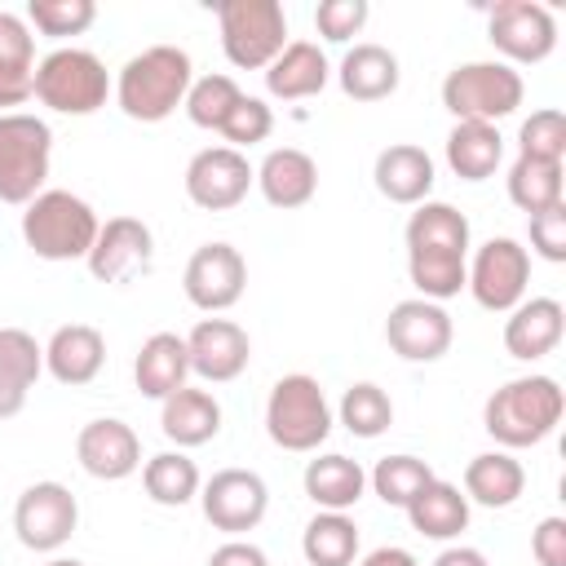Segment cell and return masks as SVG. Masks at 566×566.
Segmentation results:
<instances>
[{
  "label": "cell",
  "instance_id": "28",
  "mask_svg": "<svg viewBox=\"0 0 566 566\" xmlns=\"http://www.w3.org/2000/svg\"><path fill=\"white\" fill-rule=\"evenodd\" d=\"M186 376H190L186 336H177V332H155V336L142 340L137 363H133V380H137V389H142L146 398H159V402H164L168 394H177V389L186 385Z\"/></svg>",
  "mask_w": 566,
  "mask_h": 566
},
{
  "label": "cell",
  "instance_id": "10",
  "mask_svg": "<svg viewBox=\"0 0 566 566\" xmlns=\"http://www.w3.org/2000/svg\"><path fill=\"white\" fill-rule=\"evenodd\" d=\"M526 283H531V252L509 234L486 239L473 252V265H469V279H464L473 301L491 314H509L513 305H522Z\"/></svg>",
  "mask_w": 566,
  "mask_h": 566
},
{
  "label": "cell",
  "instance_id": "14",
  "mask_svg": "<svg viewBox=\"0 0 566 566\" xmlns=\"http://www.w3.org/2000/svg\"><path fill=\"white\" fill-rule=\"evenodd\" d=\"M181 287H186V301L203 314H221L230 305H239L243 287H248V261L234 243H203L190 252L186 261V274H181Z\"/></svg>",
  "mask_w": 566,
  "mask_h": 566
},
{
  "label": "cell",
  "instance_id": "33",
  "mask_svg": "<svg viewBox=\"0 0 566 566\" xmlns=\"http://www.w3.org/2000/svg\"><path fill=\"white\" fill-rule=\"evenodd\" d=\"M504 159V137L495 124H473V119H460L451 133H447V164L460 181H486Z\"/></svg>",
  "mask_w": 566,
  "mask_h": 566
},
{
  "label": "cell",
  "instance_id": "13",
  "mask_svg": "<svg viewBox=\"0 0 566 566\" xmlns=\"http://www.w3.org/2000/svg\"><path fill=\"white\" fill-rule=\"evenodd\" d=\"M256 186V168L248 164L243 150L230 146H208L186 164V199L203 212H230L248 199Z\"/></svg>",
  "mask_w": 566,
  "mask_h": 566
},
{
  "label": "cell",
  "instance_id": "18",
  "mask_svg": "<svg viewBox=\"0 0 566 566\" xmlns=\"http://www.w3.org/2000/svg\"><path fill=\"white\" fill-rule=\"evenodd\" d=\"M155 256V239H150V226L137 221V217H111L97 239H93V252L84 256L88 261V274L97 283H128L137 279Z\"/></svg>",
  "mask_w": 566,
  "mask_h": 566
},
{
  "label": "cell",
  "instance_id": "9",
  "mask_svg": "<svg viewBox=\"0 0 566 566\" xmlns=\"http://www.w3.org/2000/svg\"><path fill=\"white\" fill-rule=\"evenodd\" d=\"M53 133L44 119L4 111L0 115V203H31L49 181Z\"/></svg>",
  "mask_w": 566,
  "mask_h": 566
},
{
  "label": "cell",
  "instance_id": "2",
  "mask_svg": "<svg viewBox=\"0 0 566 566\" xmlns=\"http://www.w3.org/2000/svg\"><path fill=\"white\" fill-rule=\"evenodd\" d=\"M195 84V66H190V53L177 49V44H150L142 53H133L124 66H119V80H115V102L128 119L137 124H159L168 119L186 93Z\"/></svg>",
  "mask_w": 566,
  "mask_h": 566
},
{
  "label": "cell",
  "instance_id": "39",
  "mask_svg": "<svg viewBox=\"0 0 566 566\" xmlns=\"http://www.w3.org/2000/svg\"><path fill=\"white\" fill-rule=\"evenodd\" d=\"M243 97V88L230 80V75H203V80H195L190 84V93H186V115H190V124L195 128H221L226 124V115L234 111V102Z\"/></svg>",
  "mask_w": 566,
  "mask_h": 566
},
{
  "label": "cell",
  "instance_id": "30",
  "mask_svg": "<svg viewBox=\"0 0 566 566\" xmlns=\"http://www.w3.org/2000/svg\"><path fill=\"white\" fill-rule=\"evenodd\" d=\"M336 80H340V93L354 97V102H385L398 88L402 71H398V57L385 44H354L340 57Z\"/></svg>",
  "mask_w": 566,
  "mask_h": 566
},
{
  "label": "cell",
  "instance_id": "23",
  "mask_svg": "<svg viewBox=\"0 0 566 566\" xmlns=\"http://www.w3.org/2000/svg\"><path fill=\"white\" fill-rule=\"evenodd\" d=\"M256 186L270 208H305L318 195V164L296 146H274L256 168Z\"/></svg>",
  "mask_w": 566,
  "mask_h": 566
},
{
  "label": "cell",
  "instance_id": "20",
  "mask_svg": "<svg viewBox=\"0 0 566 566\" xmlns=\"http://www.w3.org/2000/svg\"><path fill=\"white\" fill-rule=\"evenodd\" d=\"M562 332H566V310H562V301H553V296H531V301H522V305L509 310L504 349H509L517 363H535V358H548V354L562 345Z\"/></svg>",
  "mask_w": 566,
  "mask_h": 566
},
{
  "label": "cell",
  "instance_id": "40",
  "mask_svg": "<svg viewBox=\"0 0 566 566\" xmlns=\"http://www.w3.org/2000/svg\"><path fill=\"white\" fill-rule=\"evenodd\" d=\"M97 22V4L93 0H31L27 4V27H35L40 35H84Z\"/></svg>",
  "mask_w": 566,
  "mask_h": 566
},
{
  "label": "cell",
  "instance_id": "19",
  "mask_svg": "<svg viewBox=\"0 0 566 566\" xmlns=\"http://www.w3.org/2000/svg\"><path fill=\"white\" fill-rule=\"evenodd\" d=\"M186 354H190V371L208 385H226L239 380L248 371L252 358V340L239 323L230 318H199L186 336Z\"/></svg>",
  "mask_w": 566,
  "mask_h": 566
},
{
  "label": "cell",
  "instance_id": "29",
  "mask_svg": "<svg viewBox=\"0 0 566 566\" xmlns=\"http://www.w3.org/2000/svg\"><path fill=\"white\" fill-rule=\"evenodd\" d=\"M301 482H305V495H310L323 513H345V509H354V504L363 500V491H367L363 464L349 460V455H340V451L314 455V460L305 464Z\"/></svg>",
  "mask_w": 566,
  "mask_h": 566
},
{
  "label": "cell",
  "instance_id": "26",
  "mask_svg": "<svg viewBox=\"0 0 566 566\" xmlns=\"http://www.w3.org/2000/svg\"><path fill=\"white\" fill-rule=\"evenodd\" d=\"M159 429H164L168 442H177V451H181V447H203V442H212V438L221 433V402H217L208 389L181 385L177 394L164 398V407H159Z\"/></svg>",
  "mask_w": 566,
  "mask_h": 566
},
{
  "label": "cell",
  "instance_id": "5",
  "mask_svg": "<svg viewBox=\"0 0 566 566\" xmlns=\"http://www.w3.org/2000/svg\"><path fill=\"white\" fill-rule=\"evenodd\" d=\"M265 433L283 451H296V455L318 451L332 433V407H327L323 385L305 371L279 376L265 398Z\"/></svg>",
  "mask_w": 566,
  "mask_h": 566
},
{
  "label": "cell",
  "instance_id": "22",
  "mask_svg": "<svg viewBox=\"0 0 566 566\" xmlns=\"http://www.w3.org/2000/svg\"><path fill=\"white\" fill-rule=\"evenodd\" d=\"M371 181L376 190L389 199V203H424L429 190H433V159L424 146H411V142H394L376 155V168H371Z\"/></svg>",
  "mask_w": 566,
  "mask_h": 566
},
{
  "label": "cell",
  "instance_id": "46",
  "mask_svg": "<svg viewBox=\"0 0 566 566\" xmlns=\"http://www.w3.org/2000/svg\"><path fill=\"white\" fill-rule=\"evenodd\" d=\"M208 566H270V557L248 539H226L221 548H212Z\"/></svg>",
  "mask_w": 566,
  "mask_h": 566
},
{
  "label": "cell",
  "instance_id": "4",
  "mask_svg": "<svg viewBox=\"0 0 566 566\" xmlns=\"http://www.w3.org/2000/svg\"><path fill=\"white\" fill-rule=\"evenodd\" d=\"M97 230V212L71 190H40L22 208V239L40 261H84Z\"/></svg>",
  "mask_w": 566,
  "mask_h": 566
},
{
  "label": "cell",
  "instance_id": "45",
  "mask_svg": "<svg viewBox=\"0 0 566 566\" xmlns=\"http://www.w3.org/2000/svg\"><path fill=\"white\" fill-rule=\"evenodd\" d=\"M531 553L539 566H566V517H544L531 531Z\"/></svg>",
  "mask_w": 566,
  "mask_h": 566
},
{
  "label": "cell",
  "instance_id": "17",
  "mask_svg": "<svg viewBox=\"0 0 566 566\" xmlns=\"http://www.w3.org/2000/svg\"><path fill=\"white\" fill-rule=\"evenodd\" d=\"M75 460L97 482H124L142 469V438L133 433V424L102 416L75 433Z\"/></svg>",
  "mask_w": 566,
  "mask_h": 566
},
{
  "label": "cell",
  "instance_id": "37",
  "mask_svg": "<svg viewBox=\"0 0 566 566\" xmlns=\"http://www.w3.org/2000/svg\"><path fill=\"white\" fill-rule=\"evenodd\" d=\"M367 482H371V491L389 509H407L433 482V469L424 460H416V455H385V460H376V469L367 473Z\"/></svg>",
  "mask_w": 566,
  "mask_h": 566
},
{
  "label": "cell",
  "instance_id": "21",
  "mask_svg": "<svg viewBox=\"0 0 566 566\" xmlns=\"http://www.w3.org/2000/svg\"><path fill=\"white\" fill-rule=\"evenodd\" d=\"M106 367V336L88 323H66L49 336L44 345V371L57 380V385H88L97 380V371Z\"/></svg>",
  "mask_w": 566,
  "mask_h": 566
},
{
  "label": "cell",
  "instance_id": "1",
  "mask_svg": "<svg viewBox=\"0 0 566 566\" xmlns=\"http://www.w3.org/2000/svg\"><path fill=\"white\" fill-rule=\"evenodd\" d=\"M407 274L424 301H451L469 279V217L442 199L416 203L407 217Z\"/></svg>",
  "mask_w": 566,
  "mask_h": 566
},
{
  "label": "cell",
  "instance_id": "41",
  "mask_svg": "<svg viewBox=\"0 0 566 566\" xmlns=\"http://www.w3.org/2000/svg\"><path fill=\"white\" fill-rule=\"evenodd\" d=\"M517 155L562 164L566 159V115L557 106L531 111V119H522V128H517Z\"/></svg>",
  "mask_w": 566,
  "mask_h": 566
},
{
  "label": "cell",
  "instance_id": "6",
  "mask_svg": "<svg viewBox=\"0 0 566 566\" xmlns=\"http://www.w3.org/2000/svg\"><path fill=\"white\" fill-rule=\"evenodd\" d=\"M221 53L239 71H265L287 49V13L279 0H221Z\"/></svg>",
  "mask_w": 566,
  "mask_h": 566
},
{
  "label": "cell",
  "instance_id": "32",
  "mask_svg": "<svg viewBox=\"0 0 566 566\" xmlns=\"http://www.w3.org/2000/svg\"><path fill=\"white\" fill-rule=\"evenodd\" d=\"M402 513H407V522H411L416 535L442 539V544L455 539L469 526V500H464V491L455 482H442V478H433Z\"/></svg>",
  "mask_w": 566,
  "mask_h": 566
},
{
  "label": "cell",
  "instance_id": "11",
  "mask_svg": "<svg viewBox=\"0 0 566 566\" xmlns=\"http://www.w3.org/2000/svg\"><path fill=\"white\" fill-rule=\"evenodd\" d=\"M80 526V500L62 482H31L13 504V531L31 553H57Z\"/></svg>",
  "mask_w": 566,
  "mask_h": 566
},
{
  "label": "cell",
  "instance_id": "43",
  "mask_svg": "<svg viewBox=\"0 0 566 566\" xmlns=\"http://www.w3.org/2000/svg\"><path fill=\"white\" fill-rule=\"evenodd\" d=\"M367 18H371L367 0H323V4L314 9V27H318V35L332 40V44H345L349 35H358Z\"/></svg>",
  "mask_w": 566,
  "mask_h": 566
},
{
  "label": "cell",
  "instance_id": "15",
  "mask_svg": "<svg viewBox=\"0 0 566 566\" xmlns=\"http://www.w3.org/2000/svg\"><path fill=\"white\" fill-rule=\"evenodd\" d=\"M199 509L217 531L243 535V531L261 526V517L270 509V486L252 469H221L199 486Z\"/></svg>",
  "mask_w": 566,
  "mask_h": 566
},
{
  "label": "cell",
  "instance_id": "49",
  "mask_svg": "<svg viewBox=\"0 0 566 566\" xmlns=\"http://www.w3.org/2000/svg\"><path fill=\"white\" fill-rule=\"evenodd\" d=\"M44 566H84V562H75V557H49Z\"/></svg>",
  "mask_w": 566,
  "mask_h": 566
},
{
  "label": "cell",
  "instance_id": "25",
  "mask_svg": "<svg viewBox=\"0 0 566 566\" xmlns=\"http://www.w3.org/2000/svg\"><path fill=\"white\" fill-rule=\"evenodd\" d=\"M35 97V35L22 13L0 9V115Z\"/></svg>",
  "mask_w": 566,
  "mask_h": 566
},
{
  "label": "cell",
  "instance_id": "7",
  "mask_svg": "<svg viewBox=\"0 0 566 566\" xmlns=\"http://www.w3.org/2000/svg\"><path fill=\"white\" fill-rule=\"evenodd\" d=\"M522 97H526V84L509 62H460L442 80V106L455 115V124L460 119L500 124L522 106Z\"/></svg>",
  "mask_w": 566,
  "mask_h": 566
},
{
  "label": "cell",
  "instance_id": "8",
  "mask_svg": "<svg viewBox=\"0 0 566 566\" xmlns=\"http://www.w3.org/2000/svg\"><path fill=\"white\" fill-rule=\"evenodd\" d=\"M111 75L88 49H53L35 62V97L57 115H93L106 106Z\"/></svg>",
  "mask_w": 566,
  "mask_h": 566
},
{
  "label": "cell",
  "instance_id": "36",
  "mask_svg": "<svg viewBox=\"0 0 566 566\" xmlns=\"http://www.w3.org/2000/svg\"><path fill=\"white\" fill-rule=\"evenodd\" d=\"M509 199L535 217L553 203H562V164H544V159H526L517 155L513 168H509Z\"/></svg>",
  "mask_w": 566,
  "mask_h": 566
},
{
  "label": "cell",
  "instance_id": "35",
  "mask_svg": "<svg viewBox=\"0 0 566 566\" xmlns=\"http://www.w3.org/2000/svg\"><path fill=\"white\" fill-rule=\"evenodd\" d=\"M301 553L310 566H354L358 557V526L345 513H314L301 535Z\"/></svg>",
  "mask_w": 566,
  "mask_h": 566
},
{
  "label": "cell",
  "instance_id": "47",
  "mask_svg": "<svg viewBox=\"0 0 566 566\" xmlns=\"http://www.w3.org/2000/svg\"><path fill=\"white\" fill-rule=\"evenodd\" d=\"M433 566H491L482 548H469V544H451L433 557Z\"/></svg>",
  "mask_w": 566,
  "mask_h": 566
},
{
  "label": "cell",
  "instance_id": "31",
  "mask_svg": "<svg viewBox=\"0 0 566 566\" xmlns=\"http://www.w3.org/2000/svg\"><path fill=\"white\" fill-rule=\"evenodd\" d=\"M526 491V469L509 451H482L464 464V500L482 509H509Z\"/></svg>",
  "mask_w": 566,
  "mask_h": 566
},
{
  "label": "cell",
  "instance_id": "42",
  "mask_svg": "<svg viewBox=\"0 0 566 566\" xmlns=\"http://www.w3.org/2000/svg\"><path fill=\"white\" fill-rule=\"evenodd\" d=\"M226 142H230V150H243V146H256V142H265L270 133H274V111L261 102V97H239L234 102V111L226 115V124L217 128Z\"/></svg>",
  "mask_w": 566,
  "mask_h": 566
},
{
  "label": "cell",
  "instance_id": "3",
  "mask_svg": "<svg viewBox=\"0 0 566 566\" xmlns=\"http://www.w3.org/2000/svg\"><path fill=\"white\" fill-rule=\"evenodd\" d=\"M562 411H566V398L553 376H517L486 398L482 429L504 451H522V447L544 442L562 424Z\"/></svg>",
  "mask_w": 566,
  "mask_h": 566
},
{
  "label": "cell",
  "instance_id": "27",
  "mask_svg": "<svg viewBox=\"0 0 566 566\" xmlns=\"http://www.w3.org/2000/svg\"><path fill=\"white\" fill-rule=\"evenodd\" d=\"M44 371V349L22 327H0V420L27 407L31 385Z\"/></svg>",
  "mask_w": 566,
  "mask_h": 566
},
{
  "label": "cell",
  "instance_id": "48",
  "mask_svg": "<svg viewBox=\"0 0 566 566\" xmlns=\"http://www.w3.org/2000/svg\"><path fill=\"white\" fill-rule=\"evenodd\" d=\"M358 566H420V562H416L407 548H398V544H385V548H371V553H367Z\"/></svg>",
  "mask_w": 566,
  "mask_h": 566
},
{
  "label": "cell",
  "instance_id": "16",
  "mask_svg": "<svg viewBox=\"0 0 566 566\" xmlns=\"http://www.w3.org/2000/svg\"><path fill=\"white\" fill-rule=\"evenodd\" d=\"M385 340L402 363H438L455 340V323L438 301L411 296V301H398L389 310Z\"/></svg>",
  "mask_w": 566,
  "mask_h": 566
},
{
  "label": "cell",
  "instance_id": "44",
  "mask_svg": "<svg viewBox=\"0 0 566 566\" xmlns=\"http://www.w3.org/2000/svg\"><path fill=\"white\" fill-rule=\"evenodd\" d=\"M531 252L562 265L566 261V203H553L531 217Z\"/></svg>",
  "mask_w": 566,
  "mask_h": 566
},
{
  "label": "cell",
  "instance_id": "12",
  "mask_svg": "<svg viewBox=\"0 0 566 566\" xmlns=\"http://www.w3.org/2000/svg\"><path fill=\"white\" fill-rule=\"evenodd\" d=\"M486 40L513 66H535L557 49V18L535 0H500L486 18Z\"/></svg>",
  "mask_w": 566,
  "mask_h": 566
},
{
  "label": "cell",
  "instance_id": "24",
  "mask_svg": "<svg viewBox=\"0 0 566 566\" xmlns=\"http://www.w3.org/2000/svg\"><path fill=\"white\" fill-rule=\"evenodd\" d=\"M332 80L327 53L314 40H287V49L265 66V88L279 102H301V97H318Z\"/></svg>",
  "mask_w": 566,
  "mask_h": 566
},
{
  "label": "cell",
  "instance_id": "38",
  "mask_svg": "<svg viewBox=\"0 0 566 566\" xmlns=\"http://www.w3.org/2000/svg\"><path fill=\"white\" fill-rule=\"evenodd\" d=\"M336 416H340V424H345L354 438H380V433L394 424V402H389V394H385L380 385L358 380V385L345 389Z\"/></svg>",
  "mask_w": 566,
  "mask_h": 566
},
{
  "label": "cell",
  "instance_id": "34",
  "mask_svg": "<svg viewBox=\"0 0 566 566\" xmlns=\"http://www.w3.org/2000/svg\"><path fill=\"white\" fill-rule=\"evenodd\" d=\"M142 486H146V495L155 504L181 509V504H190L199 495L203 478H199V464L186 451H159V455H150L142 464Z\"/></svg>",
  "mask_w": 566,
  "mask_h": 566
}]
</instances>
